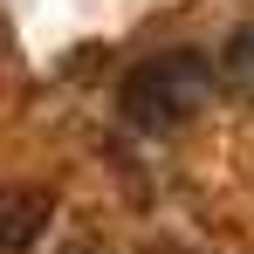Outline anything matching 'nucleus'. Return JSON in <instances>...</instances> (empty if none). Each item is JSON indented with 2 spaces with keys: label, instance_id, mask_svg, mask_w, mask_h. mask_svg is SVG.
Returning <instances> with one entry per match:
<instances>
[{
  "label": "nucleus",
  "instance_id": "nucleus-1",
  "mask_svg": "<svg viewBox=\"0 0 254 254\" xmlns=\"http://www.w3.org/2000/svg\"><path fill=\"white\" fill-rule=\"evenodd\" d=\"M206 96H213V62L199 48H165L124 76V117L137 130H179L206 110Z\"/></svg>",
  "mask_w": 254,
  "mask_h": 254
},
{
  "label": "nucleus",
  "instance_id": "nucleus-2",
  "mask_svg": "<svg viewBox=\"0 0 254 254\" xmlns=\"http://www.w3.org/2000/svg\"><path fill=\"white\" fill-rule=\"evenodd\" d=\"M42 227H48V192L42 186H0V254L35 248Z\"/></svg>",
  "mask_w": 254,
  "mask_h": 254
},
{
  "label": "nucleus",
  "instance_id": "nucleus-3",
  "mask_svg": "<svg viewBox=\"0 0 254 254\" xmlns=\"http://www.w3.org/2000/svg\"><path fill=\"white\" fill-rule=\"evenodd\" d=\"M213 83H227L241 103H254V21H241L227 42H220V62H213Z\"/></svg>",
  "mask_w": 254,
  "mask_h": 254
}]
</instances>
